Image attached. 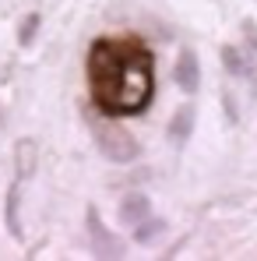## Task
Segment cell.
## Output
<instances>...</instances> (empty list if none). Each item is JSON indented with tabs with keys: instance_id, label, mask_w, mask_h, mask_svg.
<instances>
[{
	"instance_id": "obj_1",
	"label": "cell",
	"mask_w": 257,
	"mask_h": 261,
	"mask_svg": "<svg viewBox=\"0 0 257 261\" xmlns=\"http://www.w3.org/2000/svg\"><path fill=\"white\" fill-rule=\"evenodd\" d=\"M88 82L102 113H141L152 99V53L130 39H99L88 53Z\"/></svg>"
},
{
	"instance_id": "obj_2",
	"label": "cell",
	"mask_w": 257,
	"mask_h": 261,
	"mask_svg": "<svg viewBox=\"0 0 257 261\" xmlns=\"http://www.w3.org/2000/svg\"><path fill=\"white\" fill-rule=\"evenodd\" d=\"M95 141H99V148H102V155L106 159H113V163H134L137 159V141L130 138L127 130L120 127H99L95 134Z\"/></svg>"
},
{
	"instance_id": "obj_3",
	"label": "cell",
	"mask_w": 257,
	"mask_h": 261,
	"mask_svg": "<svg viewBox=\"0 0 257 261\" xmlns=\"http://www.w3.org/2000/svg\"><path fill=\"white\" fill-rule=\"evenodd\" d=\"M88 233H92V251L99 258H117L120 254V240L102 226V219H99L95 208H88Z\"/></svg>"
},
{
	"instance_id": "obj_4",
	"label": "cell",
	"mask_w": 257,
	"mask_h": 261,
	"mask_svg": "<svg viewBox=\"0 0 257 261\" xmlns=\"http://www.w3.org/2000/svg\"><path fill=\"white\" fill-rule=\"evenodd\" d=\"M176 85L183 88L187 95H194V92L201 88V67H197L194 49H180V60H176Z\"/></svg>"
},
{
	"instance_id": "obj_5",
	"label": "cell",
	"mask_w": 257,
	"mask_h": 261,
	"mask_svg": "<svg viewBox=\"0 0 257 261\" xmlns=\"http://www.w3.org/2000/svg\"><path fill=\"white\" fill-rule=\"evenodd\" d=\"M190 130H194V106L187 102V106H180V110H176V117H173V124H169V138L176 141V145H187Z\"/></svg>"
},
{
	"instance_id": "obj_6",
	"label": "cell",
	"mask_w": 257,
	"mask_h": 261,
	"mask_svg": "<svg viewBox=\"0 0 257 261\" xmlns=\"http://www.w3.org/2000/svg\"><path fill=\"white\" fill-rule=\"evenodd\" d=\"M120 216H124L127 226H137L141 219H148V198H145L141 191L127 194V198H124V205H120Z\"/></svg>"
},
{
	"instance_id": "obj_7",
	"label": "cell",
	"mask_w": 257,
	"mask_h": 261,
	"mask_svg": "<svg viewBox=\"0 0 257 261\" xmlns=\"http://www.w3.org/2000/svg\"><path fill=\"white\" fill-rule=\"evenodd\" d=\"M18 201H21V187L14 184L11 191H7V229H11V237H21V222H18Z\"/></svg>"
},
{
	"instance_id": "obj_8",
	"label": "cell",
	"mask_w": 257,
	"mask_h": 261,
	"mask_svg": "<svg viewBox=\"0 0 257 261\" xmlns=\"http://www.w3.org/2000/svg\"><path fill=\"white\" fill-rule=\"evenodd\" d=\"M222 64H225L233 74H247V60L240 57V49H236V46H225V49H222Z\"/></svg>"
},
{
	"instance_id": "obj_9",
	"label": "cell",
	"mask_w": 257,
	"mask_h": 261,
	"mask_svg": "<svg viewBox=\"0 0 257 261\" xmlns=\"http://www.w3.org/2000/svg\"><path fill=\"white\" fill-rule=\"evenodd\" d=\"M32 155H36V145H32V141H21V145H18V173H21V176L36 166Z\"/></svg>"
},
{
	"instance_id": "obj_10",
	"label": "cell",
	"mask_w": 257,
	"mask_h": 261,
	"mask_svg": "<svg viewBox=\"0 0 257 261\" xmlns=\"http://www.w3.org/2000/svg\"><path fill=\"white\" fill-rule=\"evenodd\" d=\"M39 32V14H28L25 21H21V32H18V43L21 46H28L32 43V36Z\"/></svg>"
},
{
	"instance_id": "obj_11",
	"label": "cell",
	"mask_w": 257,
	"mask_h": 261,
	"mask_svg": "<svg viewBox=\"0 0 257 261\" xmlns=\"http://www.w3.org/2000/svg\"><path fill=\"white\" fill-rule=\"evenodd\" d=\"M159 229H162V222H159V219H152V222H145V219H141V222L134 226V233H137V240H152V237H155Z\"/></svg>"
}]
</instances>
